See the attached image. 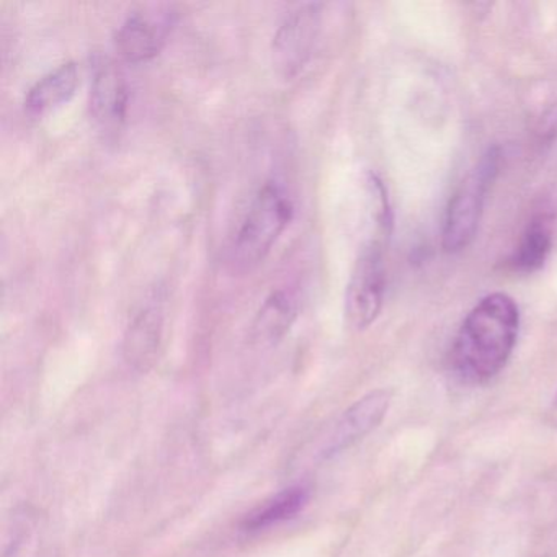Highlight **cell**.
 Segmentation results:
<instances>
[{
    "label": "cell",
    "mask_w": 557,
    "mask_h": 557,
    "mask_svg": "<svg viewBox=\"0 0 557 557\" xmlns=\"http://www.w3.org/2000/svg\"><path fill=\"white\" fill-rule=\"evenodd\" d=\"M520 311L504 293L485 296L462 322L453 347V367L468 383H487L510 360Z\"/></svg>",
    "instance_id": "obj_1"
},
{
    "label": "cell",
    "mask_w": 557,
    "mask_h": 557,
    "mask_svg": "<svg viewBox=\"0 0 557 557\" xmlns=\"http://www.w3.org/2000/svg\"><path fill=\"white\" fill-rule=\"evenodd\" d=\"M293 214L295 207L285 188L276 182H267L253 197L231 244L227 256L230 269L234 273H247L257 269L292 223Z\"/></svg>",
    "instance_id": "obj_2"
},
{
    "label": "cell",
    "mask_w": 557,
    "mask_h": 557,
    "mask_svg": "<svg viewBox=\"0 0 557 557\" xmlns=\"http://www.w3.org/2000/svg\"><path fill=\"white\" fill-rule=\"evenodd\" d=\"M498 164L500 152L497 148L488 149L449 201L443 230V247L448 252H459L474 239L488 188L498 174Z\"/></svg>",
    "instance_id": "obj_3"
},
{
    "label": "cell",
    "mask_w": 557,
    "mask_h": 557,
    "mask_svg": "<svg viewBox=\"0 0 557 557\" xmlns=\"http://www.w3.org/2000/svg\"><path fill=\"white\" fill-rule=\"evenodd\" d=\"M384 288L383 249L373 240L358 256L345 292V319L354 331H364L376 321L383 308Z\"/></svg>",
    "instance_id": "obj_4"
},
{
    "label": "cell",
    "mask_w": 557,
    "mask_h": 557,
    "mask_svg": "<svg viewBox=\"0 0 557 557\" xmlns=\"http://www.w3.org/2000/svg\"><path fill=\"white\" fill-rule=\"evenodd\" d=\"M322 5L302 4L286 15L272 41V63L283 79H295L308 61L321 34Z\"/></svg>",
    "instance_id": "obj_5"
},
{
    "label": "cell",
    "mask_w": 557,
    "mask_h": 557,
    "mask_svg": "<svg viewBox=\"0 0 557 557\" xmlns=\"http://www.w3.org/2000/svg\"><path fill=\"white\" fill-rule=\"evenodd\" d=\"M89 103L96 125L106 135H115L123 128L128 115V83L110 58L99 57L94 61Z\"/></svg>",
    "instance_id": "obj_6"
},
{
    "label": "cell",
    "mask_w": 557,
    "mask_h": 557,
    "mask_svg": "<svg viewBox=\"0 0 557 557\" xmlns=\"http://www.w3.org/2000/svg\"><path fill=\"white\" fill-rule=\"evenodd\" d=\"M391 400L393 393L389 389H376L351 404L335 422L322 448V458H332L370 435L386 417Z\"/></svg>",
    "instance_id": "obj_7"
},
{
    "label": "cell",
    "mask_w": 557,
    "mask_h": 557,
    "mask_svg": "<svg viewBox=\"0 0 557 557\" xmlns=\"http://www.w3.org/2000/svg\"><path fill=\"white\" fill-rule=\"evenodd\" d=\"M164 332L161 296L154 295L139 308L123 337V358L138 373H148L158 360Z\"/></svg>",
    "instance_id": "obj_8"
},
{
    "label": "cell",
    "mask_w": 557,
    "mask_h": 557,
    "mask_svg": "<svg viewBox=\"0 0 557 557\" xmlns=\"http://www.w3.org/2000/svg\"><path fill=\"white\" fill-rule=\"evenodd\" d=\"M298 312V296L292 289L270 293L250 325V342L260 348L275 347L295 324Z\"/></svg>",
    "instance_id": "obj_9"
},
{
    "label": "cell",
    "mask_w": 557,
    "mask_h": 557,
    "mask_svg": "<svg viewBox=\"0 0 557 557\" xmlns=\"http://www.w3.org/2000/svg\"><path fill=\"white\" fill-rule=\"evenodd\" d=\"M79 87V67L76 63H64L45 74L32 86L25 97V112L41 116L58 107L64 106L76 96Z\"/></svg>",
    "instance_id": "obj_10"
},
{
    "label": "cell",
    "mask_w": 557,
    "mask_h": 557,
    "mask_svg": "<svg viewBox=\"0 0 557 557\" xmlns=\"http://www.w3.org/2000/svg\"><path fill=\"white\" fill-rule=\"evenodd\" d=\"M164 41V28L141 14L129 15L115 34L116 51L123 60L133 64L154 60L161 53Z\"/></svg>",
    "instance_id": "obj_11"
},
{
    "label": "cell",
    "mask_w": 557,
    "mask_h": 557,
    "mask_svg": "<svg viewBox=\"0 0 557 557\" xmlns=\"http://www.w3.org/2000/svg\"><path fill=\"white\" fill-rule=\"evenodd\" d=\"M309 502V491L302 485L285 488L275 497L247 515L240 523L244 533H259L273 524L282 523L298 515Z\"/></svg>",
    "instance_id": "obj_12"
},
{
    "label": "cell",
    "mask_w": 557,
    "mask_h": 557,
    "mask_svg": "<svg viewBox=\"0 0 557 557\" xmlns=\"http://www.w3.org/2000/svg\"><path fill=\"white\" fill-rule=\"evenodd\" d=\"M550 247H553V233H550L549 220L546 216L534 218L528 224L511 262L518 272H536L546 262Z\"/></svg>",
    "instance_id": "obj_13"
},
{
    "label": "cell",
    "mask_w": 557,
    "mask_h": 557,
    "mask_svg": "<svg viewBox=\"0 0 557 557\" xmlns=\"http://www.w3.org/2000/svg\"><path fill=\"white\" fill-rule=\"evenodd\" d=\"M547 422L550 425L557 426V396L554 397L553 404H550L549 410H547Z\"/></svg>",
    "instance_id": "obj_14"
}]
</instances>
